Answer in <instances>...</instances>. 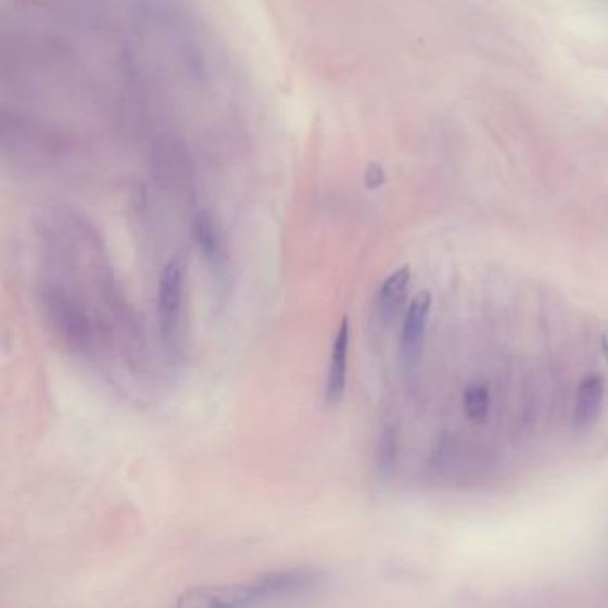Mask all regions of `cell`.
<instances>
[{
	"label": "cell",
	"instance_id": "obj_3",
	"mask_svg": "<svg viewBox=\"0 0 608 608\" xmlns=\"http://www.w3.org/2000/svg\"><path fill=\"white\" fill-rule=\"evenodd\" d=\"M182 266L172 259L163 269L157 291V313H160L161 334L166 341L175 340L179 330L180 307H182Z\"/></svg>",
	"mask_w": 608,
	"mask_h": 608
},
{
	"label": "cell",
	"instance_id": "obj_10",
	"mask_svg": "<svg viewBox=\"0 0 608 608\" xmlns=\"http://www.w3.org/2000/svg\"><path fill=\"white\" fill-rule=\"evenodd\" d=\"M398 459V430L396 427H388L380 435L379 444H377V468L380 474H391L394 464Z\"/></svg>",
	"mask_w": 608,
	"mask_h": 608
},
{
	"label": "cell",
	"instance_id": "obj_2",
	"mask_svg": "<svg viewBox=\"0 0 608 608\" xmlns=\"http://www.w3.org/2000/svg\"><path fill=\"white\" fill-rule=\"evenodd\" d=\"M430 309H432V296L429 291H423L410 302L407 315H405L402 340H400V360L407 375L414 373V369L418 368L419 359H421Z\"/></svg>",
	"mask_w": 608,
	"mask_h": 608
},
{
	"label": "cell",
	"instance_id": "obj_4",
	"mask_svg": "<svg viewBox=\"0 0 608 608\" xmlns=\"http://www.w3.org/2000/svg\"><path fill=\"white\" fill-rule=\"evenodd\" d=\"M259 591L254 584L227 585V587H197L180 594L175 601L177 607L211 608V607H243V605L259 604Z\"/></svg>",
	"mask_w": 608,
	"mask_h": 608
},
{
	"label": "cell",
	"instance_id": "obj_11",
	"mask_svg": "<svg viewBox=\"0 0 608 608\" xmlns=\"http://www.w3.org/2000/svg\"><path fill=\"white\" fill-rule=\"evenodd\" d=\"M464 410L468 418L477 423H482L489 414V391L484 385H471L464 393Z\"/></svg>",
	"mask_w": 608,
	"mask_h": 608
},
{
	"label": "cell",
	"instance_id": "obj_12",
	"mask_svg": "<svg viewBox=\"0 0 608 608\" xmlns=\"http://www.w3.org/2000/svg\"><path fill=\"white\" fill-rule=\"evenodd\" d=\"M601 349H604L605 357L608 360V325L605 327L604 335H601Z\"/></svg>",
	"mask_w": 608,
	"mask_h": 608
},
{
	"label": "cell",
	"instance_id": "obj_7",
	"mask_svg": "<svg viewBox=\"0 0 608 608\" xmlns=\"http://www.w3.org/2000/svg\"><path fill=\"white\" fill-rule=\"evenodd\" d=\"M349 349L350 324L349 318H343L340 330L335 334L332 355H330L329 373L325 382V400L329 405H338L344 398L346 384H349Z\"/></svg>",
	"mask_w": 608,
	"mask_h": 608
},
{
	"label": "cell",
	"instance_id": "obj_6",
	"mask_svg": "<svg viewBox=\"0 0 608 608\" xmlns=\"http://www.w3.org/2000/svg\"><path fill=\"white\" fill-rule=\"evenodd\" d=\"M605 402V380L599 373H591L582 380L577 391V404L573 413L574 434H587L593 429Z\"/></svg>",
	"mask_w": 608,
	"mask_h": 608
},
{
	"label": "cell",
	"instance_id": "obj_8",
	"mask_svg": "<svg viewBox=\"0 0 608 608\" xmlns=\"http://www.w3.org/2000/svg\"><path fill=\"white\" fill-rule=\"evenodd\" d=\"M410 269L409 266L396 269L384 280V284L380 286L379 296H377V307H379V316L384 324H391L400 315V311L404 307L405 299H407V290H409Z\"/></svg>",
	"mask_w": 608,
	"mask_h": 608
},
{
	"label": "cell",
	"instance_id": "obj_1",
	"mask_svg": "<svg viewBox=\"0 0 608 608\" xmlns=\"http://www.w3.org/2000/svg\"><path fill=\"white\" fill-rule=\"evenodd\" d=\"M41 302L50 325L63 335V340L68 341L74 349L90 346L93 341L90 316L86 315L77 300L58 286H49L41 293Z\"/></svg>",
	"mask_w": 608,
	"mask_h": 608
},
{
	"label": "cell",
	"instance_id": "obj_5",
	"mask_svg": "<svg viewBox=\"0 0 608 608\" xmlns=\"http://www.w3.org/2000/svg\"><path fill=\"white\" fill-rule=\"evenodd\" d=\"M325 573L316 568H293L271 571L255 580L261 599L288 596V594L305 593L324 584Z\"/></svg>",
	"mask_w": 608,
	"mask_h": 608
},
{
	"label": "cell",
	"instance_id": "obj_9",
	"mask_svg": "<svg viewBox=\"0 0 608 608\" xmlns=\"http://www.w3.org/2000/svg\"><path fill=\"white\" fill-rule=\"evenodd\" d=\"M193 235H195L197 244L202 250V254L205 255V259L210 261L211 265H221L224 241H221L216 219L213 218L211 213L202 211L197 215L195 224H193Z\"/></svg>",
	"mask_w": 608,
	"mask_h": 608
}]
</instances>
